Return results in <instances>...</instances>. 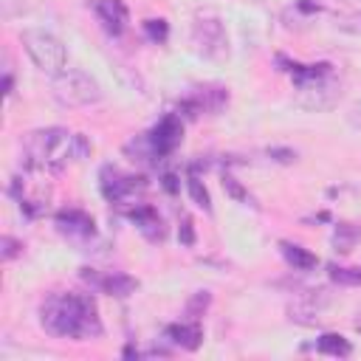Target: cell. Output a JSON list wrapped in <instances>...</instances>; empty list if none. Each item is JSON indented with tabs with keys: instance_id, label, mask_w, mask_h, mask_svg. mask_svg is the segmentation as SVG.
I'll use <instances>...</instances> for the list:
<instances>
[{
	"instance_id": "6da1fadb",
	"label": "cell",
	"mask_w": 361,
	"mask_h": 361,
	"mask_svg": "<svg viewBox=\"0 0 361 361\" xmlns=\"http://www.w3.org/2000/svg\"><path fill=\"white\" fill-rule=\"evenodd\" d=\"M39 324L56 338L90 341L104 333L96 299L90 293H51L39 305Z\"/></svg>"
},
{
	"instance_id": "7a4b0ae2",
	"label": "cell",
	"mask_w": 361,
	"mask_h": 361,
	"mask_svg": "<svg viewBox=\"0 0 361 361\" xmlns=\"http://www.w3.org/2000/svg\"><path fill=\"white\" fill-rule=\"evenodd\" d=\"M90 152H93L90 141L82 133H71L65 127L34 130L23 138V164L45 172H59L71 161L90 158Z\"/></svg>"
},
{
	"instance_id": "3957f363",
	"label": "cell",
	"mask_w": 361,
	"mask_h": 361,
	"mask_svg": "<svg viewBox=\"0 0 361 361\" xmlns=\"http://www.w3.org/2000/svg\"><path fill=\"white\" fill-rule=\"evenodd\" d=\"M8 195L17 200V206H20V212H23L25 217H39V214H45V209L51 206L54 186H51L45 169H37V166L23 164V172H17V175L11 178Z\"/></svg>"
},
{
	"instance_id": "277c9868",
	"label": "cell",
	"mask_w": 361,
	"mask_h": 361,
	"mask_svg": "<svg viewBox=\"0 0 361 361\" xmlns=\"http://www.w3.org/2000/svg\"><path fill=\"white\" fill-rule=\"evenodd\" d=\"M20 42H23L25 54L31 56V62H34L39 71H45V73H51V76H56V73L65 71V65H68V51H65V45H62V39L54 37L51 31H45V28H25V31L20 34Z\"/></svg>"
},
{
	"instance_id": "5b68a950",
	"label": "cell",
	"mask_w": 361,
	"mask_h": 361,
	"mask_svg": "<svg viewBox=\"0 0 361 361\" xmlns=\"http://www.w3.org/2000/svg\"><path fill=\"white\" fill-rule=\"evenodd\" d=\"M51 87H54L56 102L65 104V107H87V104H96L102 99L99 82L90 73L73 71V68L56 73L54 82H51Z\"/></svg>"
},
{
	"instance_id": "8992f818",
	"label": "cell",
	"mask_w": 361,
	"mask_h": 361,
	"mask_svg": "<svg viewBox=\"0 0 361 361\" xmlns=\"http://www.w3.org/2000/svg\"><path fill=\"white\" fill-rule=\"evenodd\" d=\"M99 189L104 195V200L121 206V203H133L144 195L147 189V178L144 175H135V172H124L113 164H104L99 169Z\"/></svg>"
},
{
	"instance_id": "52a82bcc",
	"label": "cell",
	"mask_w": 361,
	"mask_h": 361,
	"mask_svg": "<svg viewBox=\"0 0 361 361\" xmlns=\"http://www.w3.org/2000/svg\"><path fill=\"white\" fill-rule=\"evenodd\" d=\"M192 48L203 59H226L228 56V37L223 23L214 14H197L192 23Z\"/></svg>"
},
{
	"instance_id": "ba28073f",
	"label": "cell",
	"mask_w": 361,
	"mask_h": 361,
	"mask_svg": "<svg viewBox=\"0 0 361 361\" xmlns=\"http://www.w3.org/2000/svg\"><path fill=\"white\" fill-rule=\"evenodd\" d=\"M338 96H341V82L336 79V73H327V76H322V79H313V82H305V85H299L296 87V107H302V110H330V107H336V102H338Z\"/></svg>"
},
{
	"instance_id": "9c48e42d",
	"label": "cell",
	"mask_w": 361,
	"mask_h": 361,
	"mask_svg": "<svg viewBox=\"0 0 361 361\" xmlns=\"http://www.w3.org/2000/svg\"><path fill=\"white\" fill-rule=\"evenodd\" d=\"M226 104H228V87H223V85H200V87L189 90L178 102V116L197 118L200 113H220Z\"/></svg>"
},
{
	"instance_id": "30bf717a",
	"label": "cell",
	"mask_w": 361,
	"mask_h": 361,
	"mask_svg": "<svg viewBox=\"0 0 361 361\" xmlns=\"http://www.w3.org/2000/svg\"><path fill=\"white\" fill-rule=\"evenodd\" d=\"M147 141H149L152 155H155L158 161H164L166 155H172V152L180 147V141H183V121H180V116H178V113H166V116L147 133Z\"/></svg>"
},
{
	"instance_id": "8fae6325",
	"label": "cell",
	"mask_w": 361,
	"mask_h": 361,
	"mask_svg": "<svg viewBox=\"0 0 361 361\" xmlns=\"http://www.w3.org/2000/svg\"><path fill=\"white\" fill-rule=\"evenodd\" d=\"M79 276H82V282H87L93 290L107 293V296H118V299H124V296L135 293V288H138V279H135V276L113 274V271L99 274V271H93V268H82V271H79Z\"/></svg>"
},
{
	"instance_id": "7c38bea8",
	"label": "cell",
	"mask_w": 361,
	"mask_h": 361,
	"mask_svg": "<svg viewBox=\"0 0 361 361\" xmlns=\"http://www.w3.org/2000/svg\"><path fill=\"white\" fill-rule=\"evenodd\" d=\"M54 223H56V228H59L65 237H71V240H76V243H87V240L96 237V223H93V217H90L87 212H82V209H59V212L54 214Z\"/></svg>"
},
{
	"instance_id": "4fadbf2b",
	"label": "cell",
	"mask_w": 361,
	"mask_h": 361,
	"mask_svg": "<svg viewBox=\"0 0 361 361\" xmlns=\"http://www.w3.org/2000/svg\"><path fill=\"white\" fill-rule=\"evenodd\" d=\"M324 305H327V290H305V293H299L296 302H290L288 313L299 324H319Z\"/></svg>"
},
{
	"instance_id": "5bb4252c",
	"label": "cell",
	"mask_w": 361,
	"mask_h": 361,
	"mask_svg": "<svg viewBox=\"0 0 361 361\" xmlns=\"http://www.w3.org/2000/svg\"><path fill=\"white\" fill-rule=\"evenodd\" d=\"M93 6V14L99 17L102 28L110 34V37H118L127 23H130V11L124 6V0H90Z\"/></svg>"
},
{
	"instance_id": "9a60e30c",
	"label": "cell",
	"mask_w": 361,
	"mask_h": 361,
	"mask_svg": "<svg viewBox=\"0 0 361 361\" xmlns=\"http://www.w3.org/2000/svg\"><path fill=\"white\" fill-rule=\"evenodd\" d=\"M127 217L138 226V231L147 237V240H164V220H161V214L149 206V203H138V206H133V209H127Z\"/></svg>"
},
{
	"instance_id": "2e32d148",
	"label": "cell",
	"mask_w": 361,
	"mask_h": 361,
	"mask_svg": "<svg viewBox=\"0 0 361 361\" xmlns=\"http://www.w3.org/2000/svg\"><path fill=\"white\" fill-rule=\"evenodd\" d=\"M164 336L175 344V347H180V350H197L200 347V341H203V327L197 324V319H189V322H178V324H166V330H164Z\"/></svg>"
},
{
	"instance_id": "e0dca14e",
	"label": "cell",
	"mask_w": 361,
	"mask_h": 361,
	"mask_svg": "<svg viewBox=\"0 0 361 361\" xmlns=\"http://www.w3.org/2000/svg\"><path fill=\"white\" fill-rule=\"evenodd\" d=\"M279 248H282V257H285V262L293 268V271H313L316 268V254L313 251H307V248H302L299 243H290V240H282L279 243Z\"/></svg>"
},
{
	"instance_id": "ac0fdd59",
	"label": "cell",
	"mask_w": 361,
	"mask_h": 361,
	"mask_svg": "<svg viewBox=\"0 0 361 361\" xmlns=\"http://www.w3.org/2000/svg\"><path fill=\"white\" fill-rule=\"evenodd\" d=\"M358 240H361V228L353 226V223H336L333 237H330V243H333V248H336L338 254H350Z\"/></svg>"
},
{
	"instance_id": "d6986e66",
	"label": "cell",
	"mask_w": 361,
	"mask_h": 361,
	"mask_svg": "<svg viewBox=\"0 0 361 361\" xmlns=\"http://www.w3.org/2000/svg\"><path fill=\"white\" fill-rule=\"evenodd\" d=\"M316 353H322V355H350L353 353V347H350V341L344 338V336H338V333H324V336H319V341H316Z\"/></svg>"
},
{
	"instance_id": "ffe728a7",
	"label": "cell",
	"mask_w": 361,
	"mask_h": 361,
	"mask_svg": "<svg viewBox=\"0 0 361 361\" xmlns=\"http://www.w3.org/2000/svg\"><path fill=\"white\" fill-rule=\"evenodd\" d=\"M186 189H189V197L195 206H200L203 212H212V200H209V192L203 186V180L197 178L195 169H189V178H186Z\"/></svg>"
},
{
	"instance_id": "44dd1931",
	"label": "cell",
	"mask_w": 361,
	"mask_h": 361,
	"mask_svg": "<svg viewBox=\"0 0 361 361\" xmlns=\"http://www.w3.org/2000/svg\"><path fill=\"white\" fill-rule=\"evenodd\" d=\"M327 276H330L336 285H344V288H361V268L327 265Z\"/></svg>"
},
{
	"instance_id": "7402d4cb",
	"label": "cell",
	"mask_w": 361,
	"mask_h": 361,
	"mask_svg": "<svg viewBox=\"0 0 361 361\" xmlns=\"http://www.w3.org/2000/svg\"><path fill=\"white\" fill-rule=\"evenodd\" d=\"M144 34H147L149 42H158L161 45L169 37V23L161 20V17H149V20H144Z\"/></svg>"
},
{
	"instance_id": "603a6c76",
	"label": "cell",
	"mask_w": 361,
	"mask_h": 361,
	"mask_svg": "<svg viewBox=\"0 0 361 361\" xmlns=\"http://www.w3.org/2000/svg\"><path fill=\"white\" fill-rule=\"evenodd\" d=\"M209 302H212L209 290H197V293L189 299V305H186V316H189V319H197V316L209 307Z\"/></svg>"
},
{
	"instance_id": "cb8c5ba5",
	"label": "cell",
	"mask_w": 361,
	"mask_h": 361,
	"mask_svg": "<svg viewBox=\"0 0 361 361\" xmlns=\"http://www.w3.org/2000/svg\"><path fill=\"white\" fill-rule=\"evenodd\" d=\"M223 189H226V192H228L234 200H240V203H251V195H248V192H245V189L237 183V178H231L228 172L223 175Z\"/></svg>"
},
{
	"instance_id": "d4e9b609",
	"label": "cell",
	"mask_w": 361,
	"mask_h": 361,
	"mask_svg": "<svg viewBox=\"0 0 361 361\" xmlns=\"http://www.w3.org/2000/svg\"><path fill=\"white\" fill-rule=\"evenodd\" d=\"M20 254H23V243L6 234V237L0 240V257H3V262H11V259L20 257Z\"/></svg>"
},
{
	"instance_id": "484cf974",
	"label": "cell",
	"mask_w": 361,
	"mask_h": 361,
	"mask_svg": "<svg viewBox=\"0 0 361 361\" xmlns=\"http://www.w3.org/2000/svg\"><path fill=\"white\" fill-rule=\"evenodd\" d=\"M338 31H344V34H361V11H353V14H344V17H338Z\"/></svg>"
},
{
	"instance_id": "4316f807",
	"label": "cell",
	"mask_w": 361,
	"mask_h": 361,
	"mask_svg": "<svg viewBox=\"0 0 361 361\" xmlns=\"http://www.w3.org/2000/svg\"><path fill=\"white\" fill-rule=\"evenodd\" d=\"M178 240H180V245H195V226H192V217L189 214H183L180 217V226H178Z\"/></svg>"
},
{
	"instance_id": "83f0119b",
	"label": "cell",
	"mask_w": 361,
	"mask_h": 361,
	"mask_svg": "<svg viewBox=\"0 0 361 361\" xmlns=\"http://www.w3.org/2000/svg\"><path fill=\"white\" fill-rule=\"evenodd\" d=\"M347 124H350L353 130H361V99L347 110Z\"/></svg>"
},
{
	"instance_id": "f1b7e54d",
	"label": "cell",
	"mask_w": 361,
	"mask_h": 361,
	"mask_svg": "<svg viewBox=\"0 0 361 361\" xmlns=\"http://www.w3.org/2000/svg\"><path fill=\"white\" fill-rule=\"evenodd\" d=\"M161 183H164V189H166L169 195H178V189H180V183H178V175H175V172H166V175L161 178Z\"/></svg>"
},
{
	"instance_id": "f546056e",
	"label": "cell",
	"mask_w": 361,
	"mask_h": 361,
	"mask_svg": "<svg viewBox=\"0 0 361 361\" xmlns=\"http://www.w3.org/2000/svg\"><path fill=\"white\" fill-rule=\"evenodd\" d=\"M268 155H271L274 161H282V164H290V161L296 158L293 149H268Z\"/></svg>"
},
{
	"instance_id": "4dcf8cb0",
	"label": "cell",
	"mask_w": 361,
	"mask_h": 361,
	"mask_svg": "<svg viewBox=\"0 0 361 361\" xmlns=\"http://www.w3.org/2000/svg\"><path fill=\"white\" fill-rule=\"evenodd\" d=\"M296 8L310 14V11H319V3H310V0H299V3H296Z\"/></svg>"
},
{
	"instance_id": "1f68e13d",
	"label": "cell",
	"mask_w": 361,
	"mask_h": 361,
	"mask_svg": "<svg viewBox=\"0 0 361 361\" xmlns=\"http://www.w3.org/2000/svg\"><path fill=\"white\" fill-rule=\"evenodd\" d=\"M3 93L11 96V76H8V73H6V79H3Z\"/></svg>"
},
{
	"instance_id": "d6a6232c",
	"label": "cell",
	"mask_w": 361,
	"mask_h": 361,
	"mask_svg": "<svg viewBox=\"0 0 361 361\" xmlns=\"http://www.w3.org/2000/svg\"><path fill=\"white\" fill-rule=\"evenodd\" d=\"M355 327H358V330H361V319H358V322H355Z\"/></svg>"
}]
</instances>
